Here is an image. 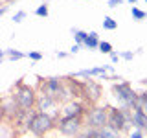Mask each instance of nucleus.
Returning a JSON list of instances; mask_svg holds the SVG:
<instances>
[{
    "label": "nucleus",
    "instance_id": "obj_1",
    "mask_svg": "<svg viewBox=\"0 0 147 138\" xmlns=\"http://www.w3.org/2000/svg\"><path fill=\"white\" fill-rule=\"evenodd\" d=\"M13 99H15L18 110L28 114L30 110H33L35 105H37V92H35V89H31L30 85H24L22 81H18L17 89L13 92Z\"/></svg>",
    "mask_w": 147,
    "mask_h": 138
},
{
    "label": "nucleus",
    "instance_id": "obj_2",
    "mask_svg": "<svg viewBox=\"0 0 147 138\" xmlns=\"http://www.w3.org/2000/svg\"><path fill=\"white\" fill-rule=\"evenodd\" d=\"M26 123H28L26 129L35 136H44L52 129H55V120L52 116H48V114H44V112H33L28 118Z\"/></svg>",
    "mask_w": 147,
    "mask_h": 138
},
{
    "label": "nucleus",
    "instance_id": "obj_3",
    "mask_svg": "<svg viewBox=\"0 0 147 138\" xmlns=\"http://www.w3.org/2000/svg\"><path fill=\"white\" fill-rule=\"evenodd\" d=\"M131 110L121 109V107H109V114H107V127L114 129L118 133H123L131 127Z\"/></svg>",
    "mask_w": 147,
    "mask_h": 138
},
{
    "label": "nucleus",
    "instance_id": "obj_4",
    "mask_svg": "<svg viewBox=\"0 0 147 138\" xmlns=\"http://www.w3.org/2000/svg\"><path fill=\"white\" fill-rule=\"evenodd\" d=\"M112 92H114V96H116V99L119 101V107H121V109L131 110L132 107H134L138 94L132 90V87L129 85V83H125V81H123V83H116V85L112 87Z\"/></svg>",
    "mask_w": 147,
    "mask_h": 138
},
{
    "label": "nucleus",
    "instance_id": "obj_5",
    "mask_svg": "<svg viewBox=\"0 0 147 138\" xmlns=\"http://www.w3.org/2000/svg\"><path fill=\"white\" fill-rule=\"evenodd\" d=\"M107 114L109 107H101V105H92L85 112V123L88 129H103L107 125Z\"/></svg>",
    "mask_w": 147,
    "mask_h": 138
},
{
    "label": "nucleus",
    "instance_id": "obj_6",
    "mask_svg": "<svg viewBox=\"0 0 147 138\" xmlns=\"http://www.w3.org/2000/svg\"><path fill=\"white\" fill-rule=\"evenodd\" d=\"M55 129L68 138H76L83 131V118H57Z\"/></svg>",
    "mask_w": 147,
    "mask_h": 138
},
{
    "label": "nucleus",
    "instance_id": "obj_7",
    "mask_svg": "<svg viewBox=\"0 0 147 138\" xmlns=\"http://www.w3.org/2000/svg\"><path fill=\"white\" fill-rule=\"evenodd\" d=\"M86 112L85 105L81 103V101H66V103L61 105V109H59V118H83Z\"/></svg>",
    "mask_w": 147,
    "mask_h": 138
},
{
    "label": "nucleus",
    "instance_id": "obj_8",
    "mask_svg": "<svg viewBox=\"0 0 147 138\" xmlns=\"http://www.w3.org/2000/svg\"><path fill=\"white\" fill-rule=\"evenodd\" d=\"M35 109H39L37 112H44L48 114V116H52L55 122H57L59 118V107H57V101H55L53 98H48V96H37V105Z\"/></svg>",
    "mask_w": 147,
    "mask_h": 138
},
{
    "label": "nucleus",
    "instance_id": "obj_9",
    "mask_svg": "<svg viewBox=\"0 0 147 138\" xmlns=\"http://www.w3.org/2000/svg\"><path fill=\"white\" fill-rule=\"evenodd\" d=\"M83 98L88 103H96L101 98V85L94 79H85L83 81Z\"/></svg>",
    "mask_w": 147,
    "mask_h": 138
},
{
    "label": "nucleus",
    "instance_id": "obj_10",
    "mask_svg": "<svg viewBox=\"0 0 147 138\" xmlns=\"http://www.w3.org/2000/svg\"><path fill=\"white\" fill-rule=\"evenodd\" d=\"M63 87V81L59 77H48V79H40V94L48 96V98H53L57 101V94Z\"/></svg>",
    "mask_w": 147,
    "mask_h": 138
},
{
    "label": "nucleus",
    "instance_id": "obj_11",
    "mask_svg": "<svg viewBox=\"0 0 147 138\" xmlns=\"http://www.w3.org/2000/svg\"><path fill=\"white\" fill-rule=\"evenodd\" d=\"M131 123L134 129L147 133V114H144L140 109H131Z\"/></svg>",
    "mask_w": 147,
    "mask_h": 138
},
{
    "label": "nucleus",
    "instance_id": "obj_12",
    "mask_svg": "<svg viewBox=\"0 0 147 138\" xmlns=\"http://www.w3.org/2000/svg\"><path fill=\"white\" fill-rule=\"evenodd\" d=\"M0 109H2V114L6 118H13V120H17L18 116V107H17V103H15V99H13V96L11 98H7V99H4V101H0Z\"/></svg>",
    "mask_w": 147,
    "mask_h": 138
},
{
    "label": "nucleus",
    "instance_id": "obj_13",
    "mask_svg": "<svg viewBox=\"0 0 147 138\" xmlns=\"http://www.w3.org/2000/svg\"><path fill=\"white\" fill-rule=\"evenodd\" d=\"M83 46H86L88 50H94V48H98L99 46V37L98 33H86V39H85V43H83Z\"/></svg>",
    "mask_w": 147,
    "mask_h": 138
},
{
    "label": "nucleus",
    "instance_id": "obj_14",
    "mask_svg": "<svg viewBox=\"0 0 147 138\" xmlns=\"http://www.w3.org/2000/svg\"><path fill=\"white\" fill-rule=\"evenodd\" d=\"M99 131L103 133V136H105V138H121V133L114 131V129H110V127H107V125H105L103 129H99Z\"/></svg>",
    "mask_w": 147,
    "mask_h": 138
},
{
    "label": "nucleus",
    "instance_id": "obj_15",
    "mask_svg": "<svg viewBox=\"0 0 147 138\" xmlns=\"http://www.w3.org/2000/svg\"><path fill=\"white\" fill-rule=\"evenodd\" d=\"M103 28H105V30H109V31H112V30H116V28H118V22L114 20V18H110V17H105L103 18Z\"/></svg>",
    "mask_w": 147,
    "mask_h": 138
},
{
    "label": "nucleus",
    "instance_id": "obj_16",
    "mask_svg": "<svg viewBox=\"0 0 147 138\" xmlns=\"http://www.w3.org/2000/svg\"><path fill=\"white\" fill-rule=\"evenodd\" d=\"M99 52H103V53H110L112 52V44L110 43H107V41H99Z\"/></svg>",
    "mask_w": 147,
    "mask_h": 138
},
{
    "label": "nucleus",
    "instance_id": "obj_17",
    "mask_svg": "<svg viewBox=\"0 0 147 138\" xmlns=\"http://www.w3.org/2000/svg\"><path fill=\"white\" fill-rule=\"evenodd\" d=\"M131 13H132V17H134L136 20H144V18L147 17V13H145V11H142V9H138V7H132V9H131Z\"/></svg>",
    "mask_w": 147,
    "mask_h": 138
},
{
    "label": "nucleus",
    "instance_id": "obj_18",
    "mask_svg": "<svg viewBox=\"0 0 147 138\" xmlns=\"http://www.w3.org/2000/svg\"><path fill=\"white\" fill-rule=\"evenodd\" d=\"M74 37H76L77 44H79V46H83V43H85V39H86V33H85V31H79V30H76V31H74Z\"/></svg>",
    "mask_w": 147,
    "mask_h": 138
},
{
    "label": "nucleus",
    "instance_id": "obj_19",
    "mask_svg": "<svg viewBox=\"0 0 147 138\" xmlns=\"http://www.w3.org/2000/svg\"><path fill=\"white\" fill-rule=\"evenodd\" d=\"M35 15H37V17H48V6H46V4L39 6V7L35 9Z\"/></svg>",
    "mask_w": 147,
    "mask_h": 138
},
{
    "label": "nucleus",
    "instance_id": "obj_20",
    "mask_svg": "<svg viewBox=\"0 0 147 138\" xmlns=\"http://www.w3.org/2000/svg\"><path fill=\"white\" fill-rule=\"evenodd\" d=\"M7 55L13 59V61H15V59H22V57H24V53H20V52H15V50H7Z\"/></svg>",
    "mask_w": 147,
    "mask_h": 138
},
{
    "label": "nucleus",
    "instance_id": "obj_21",
    "mask_svg": "<svg viewBox=\"0 0 147 138\" xmlns=\"http://www.w3.org/2000/svg\"><path fill=\"white\" fill-rule=\"evenodd\" d=\"M129 138H144V131H140V129H134V131L129 133Z\"/></svg>",
    "mask_w": 147,
    "mask_h": 138
},
{
    "label": "nucleus",
    "instance_id": "obj_22",
    "mask_svg": "<svg viewBox=\"0 0 147 138\" xmlns=\"http://www.w3.org/2000/svg\"><path fill=\"white\" fill-rule=\"evenodd\" d=\"M90 135H92V129L86 127V129H83V131H81V133H79V135H77L76 138H90Z\"/></svg>",
    "mask_w": 147,
    "mask_h": 138
},
{
    "label": "nucleus",
    "instance_id": "obj_23",
    "mask_svg": "<svg viewBox=\"0 0 147 138\" xmlns=\"http://www.w3.org/2000/svg\"><path fill=\"white\" fill-rule=\"evenodd\" d=\"M28 57L33 59V61H40V59H42V55H40L39 52H31V53H28Z\"/></svg>",
    "mask_w": 147,
    "mask_h": 138
},
{
    "label": "nucleus",
    "instance_id": "obj_24",
    "mask_svg": "<svg viewBox=\"0 0 147 138\" xmlns=\"http://www.w3.org/2000/svg\"><path fill=\"white\" fill-rule=\"evenodd\" d=\"M90 138H105V136H103V133H101L99 129H92V135H90Z\"/></svg>",
    "mask_w": 147,
    "mask_h": 138
},
{
    "label": "nucleus",
    "instance_id": "obj_25",
    "mask_svg": "<svg viewBox=\"0 0 147 138\" xmlns=\"http://www.w3.org/2000/svg\"><path fill=\"white\" fill-rule=\"evenodd\" d=\"M24 17H26V11H18L17 15L13 17V20H15V22H22V18H24Z\"/></svg>",
    "mask_w": 147,
    "mask_h": 138
},
{
    "label": "nucleus",
    "instance_id": "obj_26",
    "mask_svg": "<svg viewBox=\"0 0 147 138\" xmlns=\"http://www.w3.org/2000/svg\"><path fill=\"white\" fill-rule=\"evenodd\" d=\"M119 4H123V0H109V6L110 7H118Z\"/></svg>",
    "mask_w": 147,
    "mask_h": 138
},
{
    "label": "nucleus",
    "instance_id": "obj_27",
    "mask_svg": "<svg viewBox=\"0 0 147 138\" xmlns=\"http://www.w3.org/2000/svg\"><path fill=\"white\" fill-rule=\"evenodd\" d=\"M110 59H112V63H118L119 55H118V53H114V52H110Z\"/></svg>",
    "mask_w": 147,
    "mask_h": 138
},
{
    "label": "nucleus",
    "instance_id": "obj_28",
    "mask_svg": "<svg viewBox=\"0 0 147 138\" xmlns=\"http://www.w3.org/2000/svg\"><path fill=\"white\" fill-rule=\"evenodd\" d=\"M121 57L129 61V59H132V53H131V52H123V53H121Z\"/></svg>",
    "mask_w": 147,
    "mask_h": 138
},
{
    "label": "nucleus",
    "instance_id": "obj_29",
    "mask_svg": "<svg viewBox=\"0 0 147 138\" xmlns=\"http://www.w3.org/2000/svg\"><path fill=\"white\" fill-rule=\"evenodd\" d=\"M79 48H81V46H79V44H74V46H72V50H70V52H72V53H77V52H79Z\"/></svg>",
    "mask_w": 147,
    "mask_h": 138
},
{
    "label": "nucleus",
    "instance_id": "obj_30",
    "mask_svg": "<svg viewBox=\"0 0 147 138\" xmlns=\"http://www.w3.org/2000/svg\"><path fill=\"white\" fill-rule=\"evenodd\" d=\"M140 98H142V99H144V101H145V103H147V90L144 92V94H140Z\"/></svg>",
    "mask_w": 147,
    "mask_h": 138
},
{
    "label": "nucleus",
    "instance_id": "obj_31",
    "mask_svg": "<svg viewBox=\"0 0 147 138\" xmlns=\"http://www.w3.org/2000/svg\"><path fill=\"white\" fill-rule=\"evenodd\" d=\"M6 11H7V7H0V17H2V15H4Z\"/></svg>",
    "mask_w": 147,
    "mask_h": 138
},
{
    "label": "nucleus",
    "instance_id": "obj_32",
    "mask_svg": "<svg viewBox=\"0 0 147 138\" xmlns=\"http://www.w3.org/2000/svg\"><path fill=\"white\" fill-rule=\"evenodd\" d=\"M4 57V52H2V50H0V59H2Z\"/></svg>",
    "mask_w": 147,
    "mask_h": 138
},
{
    "label": "nucleus",
    "instance_id": "obj_33",
    "mask_svg": "<svg viewBox=\"0 0 147 138\" xmlns=\"http://www.w3.org/2000/svg\"><path fill=\"white\" fill-rule=\"evenodd\" d=\"M129 2H131V4H134V2H136V0H129Z\"/></svg>",
    "mask_w": 147,
    "mask_h": 138
},
{
    "label": "nucleus",
    "instance_id": "obj_34",
    "mask_svg": "<svg viewBox=\"0 0 147 138\" xmlns=\"http://www.w3.org/2000/svg\"><path fill=\"white\" fill-rule=\"evenodd\" d=\"M145 2H147V0H145Z\"/></svg>",
    "mask_w": 147,
    "mask_h": 138
}]
</instances>
